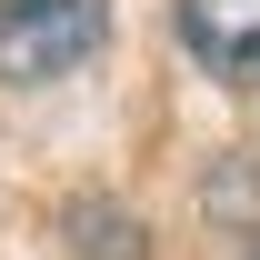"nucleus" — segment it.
Segmentation results:
<instances>
[{"label":"nucleus","instance_id":"nucleus-1","mask_svg":"<svg viewBox=\"0 0 260 260\" xmlns=\"http://www.w3.org/2000/svg\"><path fill=\"white\" fill-rule=\"evenodd\" d=\"M110 40V0H0V80H60Z\"/></svg>","mask_w":260,"mask_h":260},{"label":"nucleus","instance_id":"nucleus-2","mask_svg":"<svg viewBox=\"0 0 260 260\" xmlns=\"http://www.w3.org/2000/svg\"><path fill=\"white\" fill-rule=\"evenodd\" d=\"M180 40H190L200 70L250 80L260 70V0H180Z\"/></svg>","mask_w":260,"mask_h":260},{"label":"nucleus","instance_id":"nucleus-3","mask_svg":"<svg viewBox=\"0 0 260 260\" xmlns=\"http://www.w3.org/2000/svg\"><path fill=\"white\" fill-rule=\"evenodd\" d=\"M70 240H80L90 260H140L130 220H120V210H100V200H80V210H70Z\"/></svg>","mask_w":260,"mask_h":260},{"label":"nucleus","instance_id":"nucleus-4","mask_svg":"<svg viewBox=\"0 0 260 260\" xmlns=\"http://www.w3.org/2000/svg\"><path fill=\"white\" fill-rule=\"evenodd\" d=\"M240 200L260 210V180H250V160H230L220 180H210V220H240Z\"/></svg>","mask_w":260,"mask_h":260}]
</instances>
